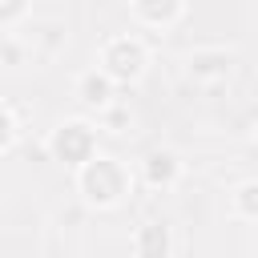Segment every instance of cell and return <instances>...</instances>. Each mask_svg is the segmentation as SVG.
<instances>
[{
    "label": "cell",
    "mask_w": 258,
    "mask_h": 258,
    "mask_svg": "<svg viewBox=\"0 0 258 258\" xmlns=\"http://www.w3.org/2000/svg\"><path fill=\"white\" fill-rule=\"evenodd\" d=\"M133 185H137V169H129V161L117 157V153H97L89 165H81L73 173V189L97 214H109V210L125 206Z\"/></svg>",
    "instance_id": "1"
},
{
    "label": "cell",
    "mask_w": 258,
    "mask_h": 258,
    "mask_svg": "<svg viewBox=\"0 0 258 258\" xmlns=\"http://www.w3.org/2000/svg\"><path fill=\"white\" fill-rule=\"evenodd\" d=\"M149 60H153V48H149V40L141 32H109L97 44V56H93V64L105 69L117 81V89L137 85L149 73Z\"/></svg>",
    "instance_id": "2"
},
{
    "label": "cell",
    "mask_w": 258,
    "mask_h": 258,
    "mask_svg": "<svg viewBox=\"0 0 258 258\" xmlns=\"http://www.w3.org/2000/svg\"><path fill=\"white\" fill-rule=\"evenodd\" d=\"M44 149L56 165H69L73 173L81 165H89L97 153H101V125L93 117H64L48 129L44 137Z\"/></svg>",
    "instance_id": "3"
},
{
    "label": "cell",
    "mask_w": 258,
    "mask_h": 258,
    "mask_svg": "<svg viewBox=\"0 0 258 258\" xmlns=\"http://www.w3.org/2000/svg\"><path fill=\"white\" fill-rule=\"evenodd\" d=\"M181 177H185V161H181V153L169 149V145H157V149H149V153L137 161V181H141L145 189L169 194V189L181 185Z\"/></svg>",
    "instance_id": "4"
},
{
    "label": "cell",
    "mask_w": 258,
    "mask_h": 258,
    "mask_svg": "<svg viewBox=\"0 0 258 258\" xmlns=\"http://www.w3.org/2000/svg\"><path fill=\"white\" fill-rule=\"evenodd\" d=\"M234 64H238V56L226 44H198V48L185 52V77L198 81V85H222V81H230Z\"/></svg>",
    "instance_id": "5"
},
{
    "label": "cell",
    "mask_w": 258,
    "mask_h": 258,
    "mask_svg": "<svg viewBox=\"0 0 258 258\" xmlns=\"http://www.w3.org/2000/svg\"><path fill=\"white\" fill-rule=\"evenodd\" d=\"M73 101L81 105V109H89V113H105V109H113L121 97H117V81L105 73V69H97V64H85L77 77H73Z\"/></svg>",
    "instance_id": "6"
},
{
    "label": "cell",
    "mask_w": 258,
    "mask_h": 258,
    "mask_svg": "<svg viewBox=\"0 0 258 258\" xmlns=\"http://www.w3.org/2000/svg\"><path fill=\"white\" fill-rule=\"evenodd\" d=\"M125 12L141 32H169L189 16V4L185 0H133Z\"/></svg>",
    "instance_id": "7"
},
{
    "label": "cell",
    "mask_w": 258,
    "mask_h": 258,
    "mask_svg": "<svg viewBox=\"0 0 258 258\" xmlns=\"http://www.w3.org/2000/svg\"><path fill=\"white\" fill-rule=\"evenodd\" d=\"M129 250H133V258H173L177 254V234L165 218H145V222L133 226Z\"/></svg>",
    "instance_id": "8"
},
{
    "label": "cell",
    "mask_w": 258,
    "mask_h": 258,
    "mask_svg": "<svg viewBox=\"0 0 258 258\" xmlns=\"http://www.w3.org/2000/svg\"><path fill=\"white\" fill-rule=\"evenodd\" d=\"M226 214L234 222H246V226H258V177H246L230 189L226 198Z\"/></svg>",
    "instance_id": "9"
},
{
    "label": "cell",
    "mask_w": 258,
    "mask_h": 258,
    "mask_svg": "<svg viewBox=\"0 0 258 258\" xmlns=\"http://www.w3.org/2000/svg\"><path fill=\"white\" fill-rule=\"evenodd\" d=\"M24 137V117L16 109V101H4L0 105V153H12Z\"/></svg>",
    "instance_id": "10"
},
{
    "label": "cell",
    "mask_w": 258,
    "mask_h": 258,
    "mask_svg": "<svg viewBox=\"0 0 258 258\" xmlns=\"http://www.w3.org/2000/svg\"><path fill=\"white\" fill-rule=\"evenodd\" d=\"M32 16V4L28 0H4L0 4V32L4 36H16V28Z\"/></svg>",
    "instance_id": "11"
},
{
    "label": "cell",
    "mask_w": 258,
    "mask_h": 258,
    "mask_svg": "<svg viewBox=\"0 0 258 258\" xmlns=\"http://www.w3.org/2000/svg\"><path fill=\"white\" fill-rule=\"evenodd\" d=\"M129 121H133V109H129L125 101H117L113 109H105V113L97 117V125H101V129H109V133H121Z\"/></svg>",
    "instance_id": "12"
},
{
    "label": "cell",
    "mask_w": 258,
    "mask_h": 258,
    "mask_svg": "<svg viewBox=\"0 0 258 258\" xmlns=\"http://www.w3.org/2000/svg\"><path fill=\"white\" fill-rule=\"evenodd\" d=\"M254 141H258V125H254Z\"/></svg>",
    "instance_id": "13"
}]
</instances>
